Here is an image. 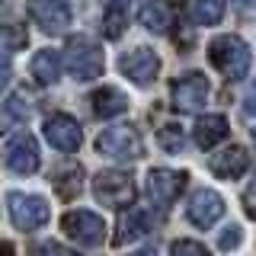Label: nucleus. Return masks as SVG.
Masks as SVG:
<instances>
[{"label":"nucleus","mask_w":256,"mask_h":256,"mask_svg":"<svg viewBox=\"0 0 256 256\" xmlns=\"http://www.w3.org/2000/svg\"><path fill=\"white\" fill-rule=\"evenodd\" d=\"M157 228V214L150 212V208H125L122 214H118V224H116V237H112V244L122 246V244H132V240L144 237L148 230Z\"/></svg>","instance_id":"4468645a"},{"label":"nucleus","mask_w":256,"mask_h":256,"mask_svg":"<svg viewBox=\"0 0 256 256\" xmlns=\"http://www.w3.org/2000/svg\"><path fill=\"white\" fill-rule=\"evenodd\" d=\"M118 74L125 80H132L134 86H150L160 74V58L154 48H132L118 58Z\"/></svg>","instance_id":"0eeeda50"},{"label":"nucleus","mask_w":256,"mask_h":256,"mask_svg":"<svg viewBox=\"0 0 256 256\" xmlns=\"http://www.w3.org/2000/svg\"><path fill=\"white\" fill-rule=\"evenodd\" d=\"M240 240H244V230H240L237 224H228V228L218 234V246H221V250H237Z\"/></svg>","instance_id":"cd10ccee"},{"label":"nucleus","mask_w":256,"mask_h":256,"mask_svg":"<svg viewBox=\"0 0 256 256\" xmlns=\"http://www.w3.org/2000/svg\"><path fill=\"white\" fill-rule=\"evenodd\" d=\"M246 166H250V154L240 144H228L221 154H214L208 160V170L218 176V180H240L246 173Z\"/></svg>","instance_id":"2eb2a0df"},{"label":"nucleus","mask_w":256,"mask_h":256,"mask_svg":"<svg viewBox=\"0 0 256 256\" xmlns=\"http://www.w3.org/2000/svg\"><path fill=\"white\" fill-rule=\"evenodd\" d=\"M52 186L54 192L68 202V198H77L80 192H84V166L74 164V160H68V164H61L58 170L52 173Z\"/></svg>","instance_id":"6ab92c4d"},{"label":"nucleus","mask_w":256,"mask_h":256,"mask_svg":"<svg viewBox=\"0 0 256 256\" xmlns=\"http://www.w3.org/2000/svg\"><path fill=\"white\" fill-rule=\"evenodd\" d=\"M244 118L246 122H256V84H250V90H246V96H244Z\"/></svg>","instance_id":"c85d7f7f"},{"label":"nucleus","mask_w":256,"mask_h":256,"mask_svg":"<svg viewBox=\"0 0 256 256\" xmlns=\"http://www.w3.org/2000/svg\"><path fill=\"white\" fill-rule=\"evenodd\" d=\"M29 116H32V109H29L26 96H22V93L10 96V100L0 106V134H6V132H13V128L26 125V118H29Z\"/></svg>","instance_id":"412c9836"},{"label":"nucleus","mask_w":256,"mask_h":256,"mask_svg":"<svg viewBox=\"0 0 256 256\" xmlns=\"http://www.w3.org/2000/svg\"><path fill=\"white\" fill-rule=\"evenodd\" d=\"M132 256H157V250H150V246H144V250H138V253H132Z\"/></svg>","instance_id":"473e14b6"},{"label":"nucleus","mask_w":256,"mask_h":256,"mask_svg":"<svg viewBox=\"0 0 256 256\" xmlns=\"http://www.w3.org/2000/svg\"><path fill=\"white\" fill-rule=\"evenodd\" d=\"M6 212H10V221L16 230L22 234H32V230L45 228L48 224V202L42 196H32V192H10L6 196Z\"/></svg>","instance_id":"39448f33"},{"label":"nucleus","mask_w":256,"mask_h":256,"mask_svg":"<svg viewBox=\"0 0 256 256\" xmlns=\"http://www.w3.org/2000/svg\"><path fill=\"white\" fill-rule=\"evenodd\" d=\"M29 256H77L70 246H61L54 240H42V244H32L29 246Z\"/></svg>","instance_id":"a878e982"},{"label":"nucleus","mask_w":256,"mask_h":256,"mask_svg":"<svg viewBox=\"0 0 256 256\" xmlns=\"http://www.w3.org/2000/svg\"><path fill=\"white\" fill-rule=\"evenodd\" d=\"M132 4H134V0H102V6H106V16H102V32H106L109 38H118L125 32Z\"/></svg>","instance_id":"4be33fe9"},{"label":"nucleus","mask_w":256,"mask_h":256,"mask_svg":"<svg viewBox=\"0 0 256 256\" xmlns=\"http://www.w3.org/2000/svg\"><path fill=\"white\" fill-rule=\"evenodd\" d=\"M170 256H212L198 240H173Z\"/></svg>","instance_id":"bb28decb"},{"label":"nucleus","mask_w":256,"mask_h":256,"mask_svg":"<svg viewBox=\"0 0 256 256\" xmlns=\"http://www.w3.org/2000/svg\"><path fill=\"white\" fill-rule=\"evenodd\" d=\"M4 160H6V170L16 176H32L38 170V141L32 134H13L4 148Z\"/></svg>","instance_id":"9b49d317"},{"label":"nucleus","mask_w":256,"mask_h":256,"mask_svg":"<svg viewBox=\"0 0 256 256\" xmlns=\"http://www.w3.org/2000/svg\"><path fill=\"white\" fill-rule=\"evenodd\" d=\"M10 80H13V68H10V61H6V58H0V93L6 90Z\"/></svg>","instance_id":"7c9ffc66"},{"label":"nucleus","mask_w":256,"mask_h":256,"mask_svg":"<svg viewBox=\"0 0 256 256\" xmlns=\"http://www.w3.org/2000/svg\"><path fill=\"white\" fill-rule=\"evenodd\" d=\"M157 144L166 150V154H180V150L186 148V138H182V128H180V125H173V122H170V125H164V128L157 132Z\"/></svg>","instance_id":"b1692460"},{"label":"nucleus","mask_w":256,"mask_h":256,"mask_svg":"<svg viewBox=\"0 0 256 256\" xmlns=\"http://www.w3.org/2000/svg\"><path fill=\"white\" fill-rule=\"evenodd\" d=\"M128 109V96L118 90V86H100L90 96V112L96 118H116Z\"/></svg>","instance_id":"a211bd4d"},{"label":"nucleus","mask_w":256,"mask_h":256,"mask_svg":"<svg viewBox=\"0 0 256 256\" xmlns=\"http://www.w3.org/2000/svg\"><path fill=\"white\" fill-rule=\"evenodd\" d=\"M29 42V36H26V29L22 26H4L0 29V52H20V48H26Z\"/></svg>","instance_id":"393cba45"},{"label":"nucleus","mask_w":256,"mask_h":256,"mask_svg":"<svg viewBox=\"0 0 256 256\" xmlns=\"http://www.w3.org/2000/svg\"><path fill=\"white\" fill-rule=\"evenodd\" d=\"M0 256H16V250L10 244H4V240H0Z\"/></svg>","instance_id":"2f4dec72"},{"label":"nucleus","mask_w":256,"mask_h":256,"mask_svg":"<svg viewBox=\"0 0 256 256\" xmlns=\"http://www.w3.org/2000/svg\"><path fill=\"white\" fill-rule=\"evenodd\" d=\"M176 22V6L173 0H144L141 6V26L157 32V36H164V32H170Z\"/></svg>","instance_id":"f3484780"},{"label":"nucleus","mask_w":256,"mask_h":256,"mask_svg":"<svg viewBox=\"0 0 256 256\" xmlns=\"http://www.w3.org/2000/svg\"><path fill=\"white\" fill-rule=\"evenodd\" d=\"M230 134V122L224 116H198L196 128H192V138H196V148L212 150L214 144H221Z\"/></svg>","instance_id":"dca6fc26"},{"label":"nucleus","mask_w":256,"mask_h":256,"mask_svg":"<svg viewBox=\"0 0 256 256\" xmlns=\"http://www.w3.org/2000/svg\"><path fill=\"white\" fill-rule=\"evenodd\" d=\"M0 10H4V0H0Z\"/></svg>","instance_id":"72a5a7b5"},{"label":"nucleus","mask_w":256,"mask_h":256,"mask_svg":"<svg viewBox=\"0 0 256 256\" xmlns=\"http://www.w3.org/2000/svg\"><path fill=\"white\" fill-rule=\"evenodd\" d=\"M29 16L45 36L68 32L70 20H74V13H70V6L64 0H29Z\"/></svg>","instance_id":"9d476101"},{"label":"nucleus","mask_w":256,"mask_h":256,"mask_svg":"<svg viewBox=\"0 0 256 256\" xmlns=\"http://www.w3.org/2000/svg\"><path fill=\"white\" fill-rule=\"evenodd\" d=\"M42 134L54 150H61V154H74V150H80V144H84V128H80V122L74 116H68V112L48 116L45 125H42Z\"/></svg>","instance_id":"6e6552de"},{"label":"nucleus","mask_w":256,"mask_h":256,"mask_svg":"<svg viewBox=\"0 0 256 256\" xmlns=\"http://www.w3.org/2000/svg\"><path fill=\"white\" fill-rule=\"evenodd\" d=\"M64 64H68L74 80H96L106 68V54H102V45L93 36H80L77 32L64 45Z\"/></svg>","instance_id":"f03ea898"},{"label":"nucleus","mask_w":256,"mask_h":256,"mask_svg":"<svg viewBox=\"0 0 256 256\" xmlns=\"http://www.w3.org/2000/svg\"><path fill=\"white\" fill-rule=\"evenodd\" d=\"M61 230L80 246H100L106 240V221L90 208H74L61 218Z\"/></svg>","instance_id":"423d86ee"},{"label":"nucleus","mask_w":256,"mask_h":256,"mask_svg":"<svg viewBox=\"0 0 256 256\" xmlns=\"http://www.w3.org/2000/svg\"><path fill=\"white\" fill-rule=\"evenodd\" d=\"M93 196L102 208L125 212L138 198V186H134V176L128 170H102L93 176Z\"/></svg>","instance_id":"7ed1b4c3"},{"label":"nucleus","mask_w":256,"mask_h":256,"mask_svg":"<svg viewBox=\"0 0 256 256\" xmlns=\"http://www.w3.org/2000/svg\"><path fill=\"white\" fill-rule=\"evenodd\" d=\"M189 20L196 26H218L224 20V4L221 0H189Z\"/></svg>","instance_id":"5701e85b"},{"label":"nucleus","mask_w":256,"mask_h":256,"mask_svg":"<svg viewBox=\"0 0 256 256\" xmlns=\"http://www.w3.org/2000/svg\"><path fill=\"white\" fill-rule=\"evenodd\" d=\"M189 176L186 170H170V166H157L148 173V196L157 208H170L176 198L182 196Z\"/></svg>","instance_id":"1a4fd4ad"},{"label":"nucleus","mask_w":256,"mask_h":256,"mask_svg":"<svg viewBox=\"0 0 256 256\" xmlns=\"http://www.w3.org/2000/svg\"><path fill=\"white\" fill-rule=\"evenodd\" d=\"M253 141H256V132H253Z\"/></svg>","instance_id":"f704fd0d"},{"label":"nucleus","mask_w":256,"mask_h":256,"mask_svg":"<svg viewBox=\"0 0 256 256\" xmlns=\"http://www.w3.org/2000/svg\"><path fill=\"white\" fill-rule=\"evenodd\" d=\"M29 70H32V77H36L38 84L52 86V84H58V80H61L64 58L54 52V48H42V52H36V58L29 61Z\"/></svg>","instance_id":"aec40b11"},{"label":"nucleus","mask_w":256,"mask_h":256,"mask_svg":"<svg viewBox=\"0 0 256 256\" xmlns=\"http://www.w3.org/2000/svg\"><path fill=\"white\" fill-rule=\"evenodd\" d=\"M170 100H173V109L176 112H196V109H202L205 100H208V77L198 74V70L182 74L173 84Z\"/></svg>","instance_id":"f8f14e48"},{"label":"nucleus","mask_w":256,"mask_h":256,"mask_svg":"<svg viewBox=\"0 0 256 256\" xmlns=\"http://www.w3.org/2000/svg\"><path fill=\"white\" fill-rule=\"evenodd\" d=\"M96 150L102 157H112V160H141L144 157V138L138 134L134 125H112L96 138Z\"/></svg>","instance_id":"20e7f679"},{"label":"nucleus","mask_w":256,"mask_h":256,"mask_svg":"<svg viewBox=\"0 0 256 256\" xmlns=\"http://www.w3.org/2000/svg\"><path fill=\"white\" fill-rule=\"evenodd\" d=\"M221 214H224V198L214 189H196L192 192L189 208H186L189 224H196L198 230H208L221 221Z\"/></svg>","instance_id":"ddd939ff"},{"label":"nucleus","mask_w":256,"mask_h":256,"mask_svg":"<svg viewBox=\"0 0 256 256\" xmlns=\"http://www.w3.org/2000/svg\"><path fill=\"white\" fill-rule=\"evenodd\" d=\"M208 58L228 80H244L253 68V52L240 36H218L208 45Z\"/></svg>","instance_id":"f257e3e1"},{"label":"nucleus","mask_w":256,"mask_h":256,"mask_svg":"<svg viewBox=\"0 0 256 256\" xmlns=\"http://www.w3.org/2000/svg\"><path fill=\"white\" fill-rule=\"evenodd\" d=\"M240 202H244L246 214H250V218L256 221V176L250 180V186H246V192H244V198H240Z\"/></svg>","instance_id":"c756f323"}]
</instances>
